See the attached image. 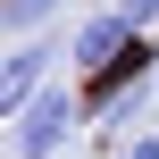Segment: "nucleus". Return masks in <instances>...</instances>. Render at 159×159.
Listing matches in <instances>:
<instances>
[{
	"label": "nucleus",
	"mask_w": 159,
	"mask_h": 159,
	"mask_svg": "<svg viewBox=\"0 0 159 159\" xmlns=\"http://www.w3.org/2000/svg\"><path fill=\"white\" fill-rule=\"evenodd\" d=\"M151 84H159V50H126L109 75H101V92L84 101V117L92 126H143V109H151Z\"/></svg>",
	"instance_id": "1"
},
{
	"label": "nucleus",
	"mask_w": 159,
	"mask_h": 159,
	"mask_svg": "<svg viewBox=\"0 0 159 159\" xmlns=\"http://www.w3.org/2000/svg\"><path fill=\"white\" fill-rule=\"evenodd\" d=\"M59 59H67L59 42H17V50H8V75H0V117H25V109L59 84Z\"/></svg>",
	"instance_id": "4"
},
{
	"label": "nucleus",
	"mask_w": 159,
	"mask_h": 159,
	"mask_svg": "<svg viewBox=\"0 0 159 159\" xmlns=\"http://www.w3.org/2000/svg\"><path fill=\"white\" fill-rule=\"evenodd\" d=\"M134 42H143V34L126 25V8H92V17L67 34V67H75V75H109Z\"/></svg>",
	"instance_id": "3"
},
{
	"label": "nucleus",
	"mask_w": 159,
	"mask_h": 159,
	"mask_svg": "<svg viewBox=\"0 0 159 159\" xmlns=\"http://www.w3.org/2000/svg\"><path fill=\"white\" fill-rule=\"evenodd\" d=\"M117 8H126V25H134V34H151V25H159V0H117Z\"/></svg>",
	"instance_id": "6"
},
{
	"label": "nucleus",
	"mask_w": 159,
	"mask_h": 159,
	"mask_svg": "<svg viewBox=\"0 0 159 159\" xmlns=\"http://www.w3.org/2000/svg\"><path fill=\"white\" fill-rule=\"evenodd\" d=\"M59 8H67V0H0V25H8V34H34V25H50Z\"/></svg>",
	"instance_id": "5"
},
{
	"label": "nucleus",
	"mask_w": 159,
	"mask_h": 159,
	"mask_svg": "<svg viewBox=\"0 0 159 159\" xmlns=\"http://www.w3.org/2000/svg\"><path fill=\"white\" fill-rule=\"evenodd\" d=\"M75 126H84V92L59 75V84H50V92H42L25 117H17V159H59Z\"/></svg>",
	"instance_id": "2"
},
{
	"label": "nucleus",
	"mask_w": 159,
	"mask_h": 159,
	"mask_svg": "<svg viewBox=\"0 0 159 159\" xmlns=\"http://www.w3.org/2000/svg\"><path fill=\"white\" fill-rule=\"evenodd\" d=\"M117 159H159V134H134V143H126Z\"/></svg>",
	"instance_id": "7"
}]
</instances>
